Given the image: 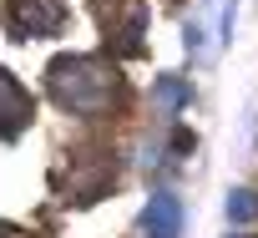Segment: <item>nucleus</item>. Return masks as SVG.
I'll list each match as a JSON object with an SVG mask.
<instances>
[{
    "label": "nucleus",
    "instance_id": "3",
    "mask_svg": "<svg viewBox=\"0 0 258 238\" xmlns=\"http://www.w3.org/2000/svg\"><path fill=\"white\" fill-rule=\"evenodd\" d=\"M31 116H36V101L31 91L0 66V142H16L26 127H31Z\"/></svg>",
    "mask_w": 258,
    "mask_h": 238
},
{
    "label": "nucleus",
    "instance_id": "6",
    "mask_svg": "<svg viewBox=\"0 0 258 238\" xmlns=\"http://www.w3.org/2000/svg\"><path fill=\"white\" fill-rule=\"evenodd\" d=\"M253 213H258L253 193H248V188H233V193H228V218H233V223H248Z\"/></svg>",
    "mask_w": 258,
    "mask_h": 238
},
{
    "label": "nucleus",
    "instance_id": "1",
    "mask_svg": "<svg viewBox=\"0 0 258 238\" xmlns=\"http://www.w3.org/2000/svg\"><path fill=\"white\" fill-rule=\"evenodd\" d=\"M46 91L56 96V106L81 111V116H101L111 106L116 91V71L101 66L96 56H56L46 66Z\"/></svg>",
    "mask_w": 258,
    "mask_h": 238
},
{
    "label": "nucleus",
    "instance_id": "11",
    "mask_svg": "<svg viewBox=\"0 0 258 238\" xmlns=\"http://www.w3.org/2000/svg\"><path fill=\"white\" fill-rule=\"evenodd\" d=\"M0 238H6V233H0Z\"/></svg>",
    "mask_w": 258,
    "mask_h": 238
},
{
    "label": "nucleus",
    "instance_id": "9",
    "mask_svg": "<svg viewBox=\"0 0 258 238\" xmlns=\"http://www.w3.org/2000/svg\"><path fill=\"white\" fill-rule=\"evenodd\" d=\"M182 36H187V41H182V46H187V56H203V26L192 21V26H187Z\"/></svg>",
    "mask_w": 258,
    "mask_h": 238
},
{
    "label": "nucleus",
    "instance_id": "10",
    "mask_svg": "<svg viewBox=\"0 0 258 238\" xmlns=\"http://www.w3.org/2000/svg\"><path fill=\"white\" fill-rule=\"evenodd\" d=\"M233 238H243V233H233Z\"/></svg>",
    "mask_w": 258,
    "mask_h": 238
},
{
    "label": "nucleus",
    "instance_id": "5",
    "mask_svg": "<svg viewBox=\"0 0 258 238\" xmlns=\"http://www.w3.org/2000/svg\"><path fill=\"white\" fill-rule=\"evenodd\" d=\"M152 96H157V106L182 111V106H192V81H182V76H157V81H152Z\"/></svg>",
    "mask_w": 258,
    "mask_h": 238
},
{
    "label": "nucleus",
    "instance_id": "8",
    "mask_svg": "<svg viewBox=\"0 0 258 238\" xmlns=\"http://www.w3.org/2000/svg\"><path fill=\"white\" fill-rule=\"evenodd\" d=\"M192 147H198V137H192L187 127H177V132H172V157H187Z\"/></svg>",
    "mask_w": 258,
    "mask_h": 238
},
{
    "label": "nucleus",
    "instance_id": "7",
    "mask_svg": "<svg viewBox=\"0 0 258 238\" xmlns=\"http://www.w3.org/2000/svg\"><path fill=\"white\" fill-rule=\"evenodd\" d=\"M233 21H238V0H228V6H223V16H218V41H223V46L233 41Z\"/></svg>",
    "mask_w": 258,
    "mask_h": 238
},
{
    "label": "nucleus",
    "instance_id": "4",
    "mask_svg": "<svg viewBox=\"0 0 258 238\" xmlns=\"http://www.w3.org/2000/svg\"><path fill=\"white\" fill-rule=\"evenodd\" d=\"M142 233L147 238H182V203L172 193H152V203L142 208Z\"/></svg>",
    "mask_w": 258,
    "mask_h": 238
},
{
    "label": "nucleus",
    "instance_id": "2",
    "mask_svg": "<svg viewBox=\"0 0 258 238\" xmlns=\"http://www.w3.org/2000/svg\"><path fill=\"white\" fill-rule=\"evenodd\" d=\"M61 26H66V0H11L6 6V31L16 41L61 36Z\"/></svg>",
    "mask_w": 258,
    "mask_h": 238
}]
</instances>
